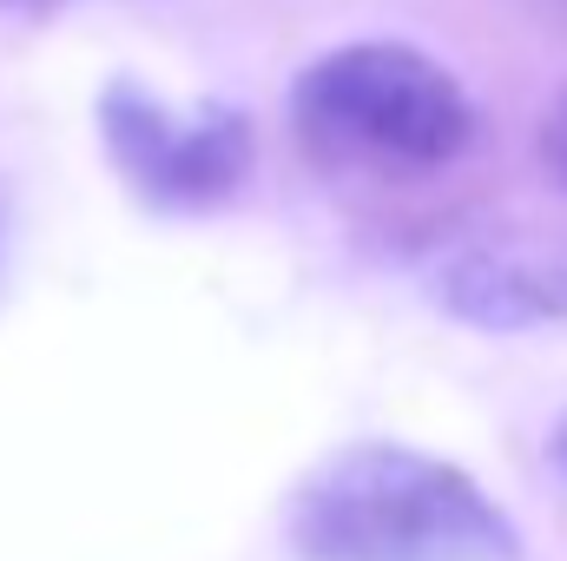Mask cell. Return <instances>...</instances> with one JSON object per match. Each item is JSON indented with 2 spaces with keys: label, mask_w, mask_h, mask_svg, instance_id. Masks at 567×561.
I'll return each mask as SVG.
<instances>
[{
  "label": "cell",
  "mask_w": 567,
  "mask_h": 561,
  "mask_svg": "<svg viewBox=\"0 0 567 561\" xmlns=\"http://www.w3.org/2000/svg\"><path fill=\"white\" fill-rule=\"evenodd\" d=\"M290 549L303 561H522L508 509L455 462L357 442L290 496Z\"/></svg>",
  "instance_id": "1"
},
{
  "label": "cell",
  "mask_w": 567,
  "mask_h": 561,
  "mask_svg": "<svg viewBox=\"0 0 567 561\" xmlns=\"http://www.w3.org/2000/svg\"><path fill=\"white\" fill-rule=\"evenodd\" d=\"M100 126L120 159V172L140 185L152 205H218L245 185L251 172V126L231 106H205V113H178L165 100H152L140 86H113L100 100Z\"/></svg>",
  "instance_id": "3"
},
{
  "label": "cell",
  "mask_w": 567,
  "mask_h": 561,
  "mask_svg": "<svg viewBox=\"0 0 567 561\" xmlns=\"http://www.w3.org/2000/svg\"><path fill=\"white\" fill-rule=\"evenodd\" d=\"M542 165L567 185V86L555 93V106H548V120H542Z\"/></svg>",
  "instance_id": "5"
},
{
  "label": "cell",
  "mask_w": 567,
  "mask_h": 561,
  "mask_svg": "<svg viewBox=\"0 0 567 561\" xmlns=\"http://www.w3.org/2000/svg\"><path fill=\"white\" fill-rule=\"evenodd\" d=\"M290 120L323 165L416 178L475 145V100L462 80L396 40H357L303 67Z\"/></svg>",
  "instance_id": "2"
},
{
  "label": "cell",
  "mask_w": 567,
  "mask_h": 561,
  "mask_svg": "<svg viewBox=\"0 0 567 561\" xmlns=\"http://www.w3.org/2000/svg\"><path fill=\"white\" fill-rule=\"evenodd\" d=\"M429 290L475 330L567 324V232H475L435 258Z\"/></svg>",
  "instance_id": "4"
},
{
  "label": "cell",
  "mask_w": 567,
  "mask_h": 561,
  "mask_svg": "<svg viewBox=\"0 0 567 561\" xmlns=\"http://www.w3.org/2000/svg\"><path fill=\"white\" fill-rule=\"evenodd\" d=\"M548 462H555V469L567 476V410L555 417V429H548Z\"/></svg>",
  "instance_id": "6"
},
{
  "label": "cell",
  "mask_w": 567,
  "mask_h": 561,
  "mask_svg": "<svg viewBox=\"0 0 567 561\" xmlns=\"http://www.w3.org/2000/svg\"><path fill=\"white\" fill-rule=\"evenodd\" d=\"M0 7H40V0H0Z\"/></svg>",
  "instance_id": "7"
}]
</instances>
